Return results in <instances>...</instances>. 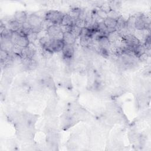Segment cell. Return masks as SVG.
<instances>
[{
  "label": "cell",
  "mask_w": 151,
  "mask_h": 151,
  "mask_svg": "<svg viewBox=\"0 0 151 151\" xmlns=\"http://www.w3.org/2000/svg\"><path fill=\"white\" fill-rule=\"evenodd\" d=\"M44 19L38 14H31L28 15L27 22L31 28L32 31L38 34L41 31V25Z\"/></svg>",
  "instance_id": "obj_1"
},
{
  "label": "cell",
  "mask_w": 151,
  "mask_h": 151,
  "mask_svg": "<svg viewBox=\"0 0 151 151\" xmlns=\"http://www.w3.org/2000/svg\"><path fill=\"white\" fill-rule=\"evenodd\" d=\"M64 15V14L60 11L57 10H50L45 13L44 18L54 25H60Z\"/></svg>",
  "instance_id": "obj_2"
},
{
  "label": "cell",
  "mask_w": 151,
  "mask_h": 151,
  "mask_svg": "<svg viewBox=\"0 0 151 151\" xmlns=\"http://www.w3.org/2000/svg\"><path fill=\"white\" fill-rule=\"evenodd\" d=\"M11 41L17 46L23 48L29 45L30 44L28 38L27 36L24 35L20 34L18 32H14Z\"/></svg>",
  "instance_id": "obj_3"
},
{
  "label": "cell",
  "mask_w": 151,
  "mask_h": 151,
  "mask_svg": "<svg viewBox=\"0 0 151 151\" xmlns=\"http://www.w3.org/2000/svg\"><path fill=\"white\" fill-rule=\"evenodd\" d=\"M48 37L52 40H63L64 33L61 29L60 25H52L46 31Z\"/></svg>",
  "instance_id": "obj_4"
},
{
  "label": "cell",
  "mask_w": 151,
  "mask_h": 151,
  "mask_svg": "<svg viewBox=\"0 0 151 151\" xmlns=\"http://www.w3.org/2000/svg\"><path fill=\"white\" fill-rule=\"evenodd\" d=\"M123 41H124L126 45L130 48H131L133 50L136 47L141 44L140 41L136 38L133 34H128L122 37Z\"/></svg>",
  "instance_id": "obj_5"
},
{
  "label": "cell",
  "mask_w": 151,
  "mask_h": 151,
  "mask_svg": "<svg viewBox=\"0 0 151 151\" xmlns=\"http://www.w3.org/2000/svg\"><path fill=\"white\" fill-rule=\"evenodd\" d=\"M36 50L35 47L31 46V44L28 46L22 48L21 55L22 58H34L35 55Z\"/></svg>",
  "instance_id": "obj_6"
},
{
  "label": "cell",
  "mask_w": 151,
  "mask_h": 151,
  "mask_svg": "<svg viewBox=\"0 0 151 151\" xmlns=\"http://www.w3.org/2000/svg\"><path fill=\"white\" fill-rule=\"evenodd\" d=\"M142 14H139L136 18L134 22V27L136 30L142 31V30H147L149 29L150 25L146 24L143 18H142Z\"/></svg>",
  "instance_id": "obj_7"
},
{
  "label": "cell",
  "mask_w": 151,
  "mask_h": 151,
  "mask_svg": "<svg viewBox=\"0 0 151 151\" xmlns=\"http://www.w3.org/2000/svg\"><path fill=\"white\" fill-rule=\"evenodd\" d=\"M63 55L66 60H70L74 54V48L73 45L65 44L62 50Z\"/></svg>",
  "instance_id": "obj_8"
},
{
  "label": "cell",
  "mask_w": 151,
  "mask_h": 151,
  "mask_svg": "<svg viewBox=\"0 0 151 151\" xmlns=\"http://www.w3.org/2000/svg\"><path fill=\"white\" fill-rule=\"evenodd\" d=\"M103 22L107 28L108 34L116 31L117 19L107 17L103 20Z\"/></svg>",
  "instance_id": "obj_9"
},
{
  "label": "cell",
  "mask_w": 151,
  "mask_h": 151,
  "mask_svg": "<svg viewBox=\"0 0 151 151\" xmlns=\"http://www.w3.org/2000/svg\"><path fill=\"white\" fill-rule=\"evenodd\" d=\"M21 63L28 70H34L37 67V62L34 58H22Z\"/></svg>",
  "instance_id": "obj_10"
},
{
  "label": "cell",
  "mask_w": 151,
  "mask_h": 151,
  "mask_svg": "<svg viewBox=\"0 0 151 151\" xmlns=\"http://www.w3.org/2000/svg\"><path fill=\"white\" fill-rule=\"evenodd\" d=\"M14 19L21 24H23L27 21L28 16L25 11H18L15 12L14 15Z\"/></svg>",
  "instance_id": "obj_11"
},
{
  "label": "cell",
  "mask_w": 151,
  "mask_h": 151,
  "mask_svg": "<svg viewBox=\"0 0 151 151\" xmlns=\"http://www.w3.org/2000/svg\"><path fill=\"white\" fill-rule=\"evenodd\" d=\"M65 43L63 40H52L51 39V47L53 52H57L62 51Z\"/></svg>",
  "instance_id": "obj_12"
},
{
  "label": "cell",
  "mask_w": 151,
  "mask_h": 151,
  "mask_svg": "<svg viewBox=\"0 0 151 151\" xmlns=\"http://www.w3.org/2000/svg\"><path fill=\"white\" fill-rule=\"evenodd\" d=\"M80 43L82 47L89 48L90 47H92L93 39L91 37H80Z\"/></svg>",
  "instance_id": "obj_13"
},
{
  "label": "cell",
  "mask_w": 151,
  "mask_h": 151,
  "mask_svg": "<svg viewBox=\"0 0 151 151\" xmlns=\"http://www.w3.org/2000/svg\"><path fill=\"white\" fill-rule=\"evenodd\" d=\"M22 24H19L14 19H11L8 22V27L13 32H18L22 28Z\"/></svg>",
  "instance_id": "obj_14"
},
{
  "label": "cell",
  "mask_w": 151,
  "mask_h": 151,
  "mask_svg": "<svg viewBox=\"0 0 151 151\" xmlns=\"http://www.w3.org/2000/svg\"><path fill=\"white\" fill-rule=\"evenodd\" d=\"M96 40L99 41L101 48L109 50L111 46V43L106 35H101Z\"/></svg>",
  "instance_id": "obj_15"
},
{
  "label": "cell",
  "mask_w": 151,
  "mask_h": 151,
  "mask_svg": "<svg viewBox=\"0 0 151 151\" xmlns=\"http://www.w3.org/2000/svg\"><path fill=\"white\" fill-rule=\"evenodd\" d=\"M76 39L77 38L71 32L64 33L63 41H64L65 44L73 45L75 43Z\"/></svg>",
  "instance_id": "obj_16"
},
{
  "label": "cell",
  "mask_w": 151,
  "mask_h": 151,
  "mask_svg": "<svg viewBox=\"0 0 151 151\" xmlns=\"http://www.w3.org/2000/svg\"><path fill=\"white\" fill-rule=\"evenodd\" d=\"M13 32H14L12 30L6 27L2 32H1V40H11Z\"/></svg>",
  "instance_id": "obj_17"
},
{
  "label": "cell",
  "mask_w": 151,
  "mask_h": 151,
  "mask_svg": "<svg viewBox=\"0 0 151 151\" xmlns=\"http://www.w3.org/2000/svg\"><path fill=\"white\" fill-rule=\"evenodd\" d=\"M107 37L108 38L109 41L110 42L111 44L116 43L117 41H119L120 40V38H122V37L120 36V35L119 34V32L117 31L109 33L107 34Z\"/></svg>",
  "instance_id": "obj_18"
},
{
  "label": "cell",
  "mask_w": 151,
  "mask_h": 151,
  "mask_svg": "<svg viewBox=\"0 0 151 151\" xmlns=\"http://www.w3.org/2000/svg\"><path fill=\"white\" fill-rule=\"evenodd\" d=\"M74 24V21L73 19L67 14H64L60 25H68L72 26Z\"/></svg>",
  "instance_id": "obj_19"
},
{
  "label": "cell",
  "mask_w": 151,
  "mask_h": 151,
  "mask_svg": "<svg viewBox=\"0 0 151 151\" xmlns=\"http://www.w3.org/2000/svg\"><path fill=\"white\" fill-rule=\"evenodd\" d=\"M80 13H81V9L79 8H75L71 9L68 14L75 21L77 19H78L80 17Z\"/></svg>",
  "instance_id": "obj_20"
},
{
  "label": "cell",
  "mask_w": 151,
  "mask_h": 151,
  "mask_svg": "<svg viewBox=\"0 0 151 151\" xmlns=\"http://www.w3.org/2000/svg\"><path fill=\"white\" fill-rule=\"evenodd\" d=\"M97 29L98 31L102 34L104 35H107L108 34V31H107V28L104 24L103 21L98 22V25H97Z\"/></svg>",
  "instance_id": "obj_21"
},
{
  "label": "cell",
  "mask_w": 151,
  "mask_h": 151,
  "mask_svg": "<svg viewBox=\"0 0 151 151\" xmlns=\"http://www.w3.org/2000/svg\"><path fill=\"white\" fill-rule=\"evenodd\" d=\"M76 38H78L81 35V28L78 27L76 26L75 24H74L72 26V28L71 29L70 32Z\"/></svg>",
  "instance_id": "obj_22"
},
{
  "label": "cell",
  "mask_w": 151,
  "mask_h": 151,
  "mask_svg": "<svg viewBox=\"0 0 151 151\" xmlns=\"http://www.w3.org/2000/svg\"><path fill=\"white\" fill-rule=\"evenodd\" d=\"M74 24L78 27L82 29L84 27H86V25H87L86 20V19H84V18H78L74 21Z\"/></svg>",
  "instance_id": "obj_23"
},
{
  "label": "cell",
  "mask_w": 151,
  "mask_h": 151,
  "mask_svg": "<svg viewBox=\"0 0 151 151\" xmlns=\"http://www.w3.org/2000/svg\"><path fill=\"white\" fill-rule=\"evenodd\" d=\"M109 4L111 10L117 11L120 6V2L119 1H110L109 2Z\"/></svg>",
  "instance_id": "obj_24"
},
{
  "label": "cell",
  "mask_w": 151,
  "mask_h": 151,
  "mask_svg": "<svg viewBox=\"0 0 151 151\" xmlns=\"http://www.w3.org/2000/svg\"><path fill=\"white\" fill-rule=\"evenodd\" d=\"M121 15L119 14L118 11H114V10H111L108 14H107V17L114 18L116 19H117Z\"/></svg>",
  "instance_id": "obj_25"
}]
</instances>
